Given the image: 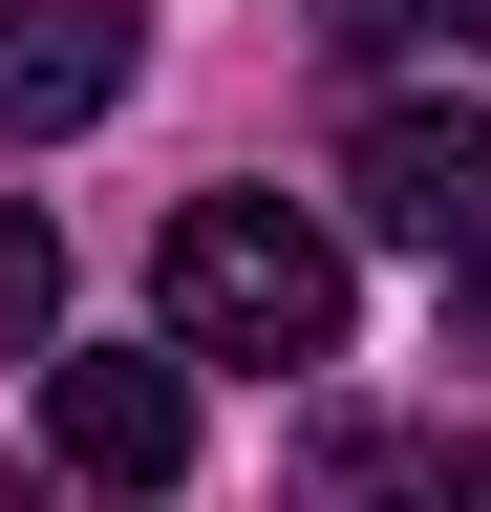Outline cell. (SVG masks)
Returning <instances> with one entry per match:
<instances>
[{"instance_id": "1", "label": "cell", "mask_w": 491, "mask_h": 512, "mask_svg": "<svg viewBox=\"0 0 491 512\" xmlns=\"http://www.w3.org/2000/svg\"><path fill=\"white\" fill-rule=\"evenodd\" d=\"M150 299H171V363H257V384L342 363V235L299 192H193L171 256H150Z\"/></svg>"}, {"instance_id": "2", "label": "cell", "mask_w": 491, "mask_h": 512, "mask_svg": "<svg viewBox=\"0 0 491 512\" xmlns=\"http://www.w3.org/2000/svg\"><path fill=\"white\" fill-rule=\"evenodd\" d=\"M342 214L427 256V278H491V107H363L342 128Z\"/></svg>"}, {"instance_id": "3", "label": "cell", "mask_w": 491, "mask_h": 512, "mask_svg": "<svg viewBox=\"0 0 491 512\" xmlns=\"http://www.w3.org/2000/svg\"><path fill=\"white\" fill-rule=\"evenodd\" d=\"M43 448H65L86 491H171V470H193V363H171V342H86V363H43Z\"/></svg>"}, {"instance_id": "4", "label": "cell", "mask_w": 491, "mask_h": 512, "mask_svg": "<svg viewBox=\"0 0 491 512\" xmlns=\"http://www.w3.org/2000/svg\"><path fill=\"white\" fill-rule=\"evenodd\" d=\"M129 64H150V0H0V128L129 107Z\"/></svg>"}, {"instance_id": "5", "label": "cell", "mask_w": 491, "mask_h": 512, "mask_svg": "<svg viewBox=\"0 0 491 512\" xmlns=\"http://www.w3.org/2000/svg\"><path fill=\"white\" fill-rule=\"evenodd\" d=\"M321 470H342L363 512H491V427H342Z\"/></svg>"}, {"instance_id": "6", "label": "cell", "mask_w": 491, "mask_h": 512, "mask_svg": "<svg viewBox=\"0 0 491 512\" xmlns=\"http://www.w3.org/2000/svg\"><path fill=\"white\" fill-rule=\"evenodd\" d=\"M43 342H65V235L0 192V363H43Z\"/></svg>"}, {"instance_id": "7", "label": "cell", "mask_w": 491, "mask_h": 512, "mask_svg": "<svg viewBox=\"0 0 491 512\" xmlns=\"http://www.w3.org/2000/svg\"><path fill=\"white\" fill-rule=\"evenodd\" d=\"M342 64H406V43H491V0H321Z\"/></svg>"}, {"instance_id": "8", "label": "cell", "mask_w": 491, "mask_h": 512, "mask_svg": "<svg viewBox=\"0 0 491 512\" xmlns=\"http://www.w3.org/2000/svg\"><path fill=\"white\" fill-rule=\"evenodd\" d=\"M470 342H491V278H470Z\"/></svg>"}, {"instance_id": "9", "label": "cell", "mask_w": 491, "mask_h": 512, "mask_svg": "<svg viewBox=\"0 0 491 512\" xmlns=\"http://www.w3.org/2000/svg\"><path fill=\"white\" fill-rule=\"evenodd\" d=\"M0 512H22V470H0Z\"/></svg>"}]
</instances>
